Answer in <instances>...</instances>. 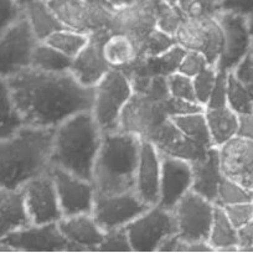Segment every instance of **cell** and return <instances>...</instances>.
I'll return each mask as SVG.
<instances>
[{"mask_svg": "<svg viewBox=\"0 0 253 253\" xmlns=\"http://www.w3.org/2000/svg\"><path fill=\"white\" fill-rule=\"evenodd\" d=\"M5 80L16 108L29 126L57 128L70 117L92 111L94 87L71 71L46 72L29 67Z\"/></svg>", "mask_w": 253, "mask_h": 253, "instance_id": "6da1fadb", "label": "cell"}, {"mask_svg": "<svg viewBox=\"0 0 253 253\" xmlns=\"http://www.w3.org/2000/svg\"><path fill=\"white\" fill-rule=\"evenodd\" d=\"M56 128L25 124L0 144V187L20 189L48 171Z\"/></svg>", "mask_w": 253, "mask_h": 253, "instance_id": "7a4b0ae2", "label": "cell"}, {"mask_svg": "<svg viewBox=\"0 0 253 253\" xmlns=\"http://www.w3.org/2000/svg\"><path fill=\"white\" fill-rule=\"evenodd\" d=\"M103 134L92 111L70 117L55 129L51 167L92 181Z\"/></svg>", "mask_w": 253, "mask_h": 253, "instance_id": "3957f363", "label": "cell"}, {"mask_svg": "<svg viewBox=\"0 0 253 253\" xmlns=\"http://www.w3.org/2000/svg\"><path fill=\"white\" fill-rule=\"evenodd\" d=\"M142 140L138 135L121 129L104 133L92 176L97 195L134 190Z\"/></svg>", "mask_w": 253, "mask_h": 253, "instance_id": "277c9868", "label": "cell"}, {"mask_svg": "<svg viewBox=\"0 0 253 253\" xmlns=\"http://www.w3.org/2000/svg\"><path fill=\"white\" fill-rule=\"evenodd\" d=\"M133 94L132 82L121 69H112L94 86L92 113L103 133L121 129L122 113Z\"/></svg>", "mask_w": 253, "mask_h": 253, "instance_id": "5b68a950", "label": "cell"}, {"mask_svg": "<svg viewBox=\"0 0 253 253\" xmlns=\"http://www.w3.org/2000/svg\"><path fill=\"white\" fill-rule=\"evenodd\" d=\"M39 42L26 14L0 31V77H10L31 67Z\"/></svg>", "mask_w": 253, "mask_h": 253, "instance_id": "8992f818", "label": "cell"}, {"mask_svg": "<svg viewBox=\"0 0 253 253\" xmlns=\"http://www.w3.org/2000/svg\"><path fill=\"white\" fill-rule=\"evenodd\" d=\"M133 252H158L165 238L177 233L176 221L171 210L159 205L150 206L126 226Z\"/></svg>", "mask_w": 253, "mask_h": 253, "instance_id": "52a82bcc", "label": "cell"}, {"mask_svg": "<svg viewBox=\"0 0 253 253\" xmlns=\"http://www.w3.org/2000/svg\"><path fill=\"white\" fill-rule=\"evenodd\" d=\"M63 28L91 34L111 28L114 9L94 0H48ZM111 30V29H109Z\"/></svg>", "mask_w": 253, "mask_h": 253, "instance_id": "ba28073f", "label": "cell"}, {"mask_svg": "<svg viewBox=\"0 0 253 253\" xmlns=\"http://www.w3.org/2000/svg\"><path fill=\"white\" fill-rule=\"evenodd\" d=\"M175 40L185 50L203 52L213 66L222 53L223 31L216 15L198 19L185 16Z\"/></svg>", "mask_w": 253, "mask_h": 253, "instance_id": "9c48e42d", "label": "cell"}, {"mask_svg": "<svg viewBox=\"0 0 253 253\" xmlns=\"http://www.w3.org/2000/svg\"><path fill=\"white\" fill-rule=\"evenodd\" d=\"M169 118L165 108V101H159L148 94L134 92L122 113L121 130L149 140L158 128Z\"/></svg>", "mask_w": 253, "mask_h": 253, "instance_id": "30bf717a", "label": "cell"}, {"mask_svg": "<svg viewBox=\"0 0 253 253\" xmlns=\"http://www.w3.org/2000/svg\"><path fill=\"white\" fill-rule=\"evenodd\" d=\"M215 208L216 204L193 190L189 191L172 210L177 233L187 241H208L215 216Z\"/></svg>", "mask_w": 253, "mask_h": 253, "instance_id": "8fae6325", "label": "cell"}, {"mask_svg": "<svg viewBox=\"0 0 253 253\" xmlns=\"http://www.w3.org/2000/svg\"><path fill=\"white\" fill-rule=\"evenodd\" d=\"M69 241L58 223L31 225L0 237V252H66Z\"/></svg>", "mask_w": 253, "mask_h": 253, "instance_id": "7c38bea8", "label": "cell"}, {"mask_svg": "<svg viewBox=\"0 0 253 253\" xmlns=\"http://www.w3.org/2000/svg\"><path fill=\"white\" fill-rule=\"evenodd\" d=\"M216 16L223 31L222 53L216 67L220 71L232 72L250 52L253 34L247 16L226 10H220Z\"/></svg>", "mask_w": 253, "mask_h": 253, "instance_id": "4fadbf2b", "label": "cell"}, {"mask_svg": "<svg viewBox=\"0 0 253 253\" xmlns=\"http://www.w3.org/2000/svg\"><path fill=\"white\" fill-rule=\"evenodd\" d=\"M50 172L57 189L63 217L92 213L97 193L91 180L80 177L57 167H51Z\"/></svg>", "mask_w": 253, "mask_h": 253, "instance_id": "5bb4252c", "label": "cell"}, {"mask_svg": "<svg viewBox=\"0 0 253 253\" xmlns=\"http://www.w3.org/2000/svg\"><path fill=\"white\" fill-rule=\"evenodd\" d=\"M149 208L133 190L114 195H97L92 215L106 232L126 227Z\"/></svg>", "mask_w": 253, "mask_h": 253, "instance_id": "9a60e30c", "label": "cell"}, {"mask_svg": "<svg viewBox=\"0 0 253 253\" xmlns=\"http://www.w3.org/2000/svg\"><path fill=\"white\" fill-rule=\"evenodd\" d=\"M34 225L56 223L63 217L57 189L50 170L23 186Z\"/></svg>", "mask_w": 253, "mask_h": 253, "instance_id": "2e32d148", "label": "cell"}, {"mask_svg": "<svg viewBox=\"0 0 253 253\" xmlns=\"http://www.w3.org/2000/svg\"><path fill=\"white\" fill-rule=\"evenodd\" d=\"M111 34L109 29L89 34L87 45L72 60L70 71L84 86L94 87L112 70L103 56V43Z\"/></svg>", "mask_w": 253, "mask_h": 253, "instance_id": "e0dca14e", "label": "cell"}, {"mask_svg": "<svg viewBox=\"0 0 253 253\" xmlns=\"http://www.w3.org/2000/svg\"><path fill=\"white\" fill-rule=\"evenodd\" d=\"M109 29L112 33L129 36L139 48L148 35L157 29L154 0H140L116 10Z\"/></svg>", "mask_w": 253, "mask_h": 253, "instance_id": "ac0fdd59", "label": "cell"}, {"mask_svg": "<svg viewBox=\"0 0 253 253\" xmlns=\"http://www.w3.org/2000/svg\"><path fill=\"white\" fill-rule=\"evenodd\" d=\"M193 165L186 160L162 154V179L158 205L174 210L180 200L193 190Z\"/></svg>", "mask_w": 253, "mask_h": 253, "instance_id": "d6986e66", "label": "cell"}, {"mask_svg": "<svg viewBox=\"0 0 253 253\" xmlns=\"http://www.w3.org/2000/svg\"><path fill=\"white\" fill-rule=\"evenodd\" d=\"M162 179V153L149 140H142L134 191L145 204H159Z\"/></svg>", "mask_w": 253, "mask_h": 253, "instance_id": "ffe728a7", "label": "cell"}, {"mask_svg": "<svg viewBox=\"0 0 253 253\" xmlns=\"http://www.w3.org/2000/svg\"><path fill=\"white\" fill-rule=\"evenodd\" d=\"M218 149L223 175L253 193V140L237 135Z\"/></svg>", "mask_w": 253, "mask_h": 253, "instance_id": "44dd1931", "label": "cell"}, {"mask_svg": "<svg viewBox=\"0 0 253 253\" xmlns=\"http://www.w3.org/2000/svg\"><path fill=\"white\" fill-rule=\"evenodd\" d=\"M57 223L69 241L66 252H97L103 241L104 230L92 213L62 217Z\"/></svg>", "mask_w": 253, "mask_h": 253, "instance_id": "7402d4cb", "label": "cell"}, {"mask_svg": "<svg viewBox=\"0 0 253 253\" xmlns=\"http://www.w3.org/2000/svg\"><path fill=\"white\" fill-rule=\"evenodd\" d=\"M149 142H152L162 154L179 158L190 163L198 162L205 158L210 149L182 134L171 118L168 119L158 128Z\"/></svg>", "mask_w": 253, "mask_h": 253, "instance_id": "603a6c76", "label": "cell"}, {"mask_svg": "<svg viewBox=\"0 0 253 253\" xmlns=\"http://www.w3.org/2000/svg\"><path fill=\"white\" fill-rule=\"evenodd\" d=\"M33 225L25 194L20 189L0 187V237Z\"/></svg>", "mask_w": 253, "mask_h": 253, "instance_id": "cb8c5ba5", "label": "cell"}, {"mask_svg": "<svg viewBox=\"0 0 253 253\" xmlns=\"http://www.w3.org/2000/svg\"><path fill=\"white\" fill-rule=\"evenodd\" d=\"M193 165V191L216 204L217 200L218 186L223 179L221 168L220 149L212 147L209 149L205 158L191 163Z\"/></svg>", "mask_w": 253, "mask_h": 253, "instance_id": "d4e9b609", "label": "cell"}, {"mask_svg": "<svg viewBox=\"0 0 253 253\" xmlns=\"http://www.w3.org/2000/svg\"><path fill=\"white\" fill-rule=\"evenodd\" d=\"M205 116L213 147L221 148L237 137L238 114L228 106L221 108H206Z\"/></svg>", "mask_w": 253, "mask_h": 253, "instance_id": "484cf974", "label": "cell"}, {"mask_svg": "<svg viewBox=\"0 0 253 253\" xmlns=\"http://www.w3.org/2000/svg\"><path fill=\"white\" fill-rule=\"evenodd\" d=\"M139 55L137 43L124 34L112 33L103 43V56L112 69H124Z\"/></svg>", "mask_w": 253, "mask_h": 253, "instance_id": "4316f807", "label": "cell"}, {"mask_svg": "<svg viewBox=\"0 0 253 253\" xmlns=\"http://www.w3.org/2000/svg\"><path fill=\"white\" fill-rule=\"evenodd\" d=\"M208 241L215 252H238L237 227L227 217L222 206L216 205Z\"/></svg>", "mask_w": 253, "mask_h": 253, "instance_id": "83f0119b", "label": "cell"}, {"mask_svg": "<svg viewBox=\"0 0 253 253\" xmlns=\"http://www.w3.org/2000/svg\"><path fill=\"white\" fill-rule=\"evenodd\" d=\"M25 14L39 41H46L63 25L55 15L47 1H34L25 6Z\"/></svg>", "mask_w": 253, "mask_h": 253, "instance_id": "f1b7e54d", "label": "cell"}, {"mask_svg": "<svg viewBox=\"0 0 253 253\" xmlns=\"http://www.w3.org/2000/svg\"><path fill=\"white\" fill-rule=\"evenodd\" d=\"M25 124L14 103L5 80L0 79V137L1 139L11 137Z\"/></svg>", "mask_w": 253, "mask_h": 253, "instance_id": "f546056e", "label": "cell"}, {"mask_svg": "<svg viewBox=\"0 0 253 253\" xmlns=\"http://www.w3.org/2000/svg\"><path fill=\"white\" fill-rule=\"evenodd\" d=\"M72 58L58 51L45 41H40L34 51L31 67L46 72L70 71Z\"/></svg>", "mask_w": 253, "mask_h": 253, "instance_id": "4dcf8cb0", "label": "cell"}, {"mask_svg": "<svg viewBox=\"0 0 253 253\" xmlns=\"http://www.w3.org/2000/svg\"><path fill=\"white\" fill-rule=\"evenodd\" d=\"M171 121L179 128L180 132L190 139L195 140L208 148L213 147L205 111L186 114V116L172 117Z\"/></svg>", "mask_w": 253, "mask_h": 253, "instance_id": "1f68e13d", "label": "cell"}, {"mask_svg": "<svg viewBox=\"0 0 253 253\" xmlns=\"http://www.w3.org/2000/svg\"><path fill=\"white\" fill-rule=\"evenodd\" d=\"M89 35L84 33H80V31L72 30V29L63 28L53 33L52 35L48 36L47 42L48 45L53 46L65 53L66 56L71 57L74 60L77 55L82 51V48L87 45L88 42Z\"/></svg>", "mask_w": 253, "mask_h": 253, "instance_id": "d6a6232c", "label": "cell"}, {"mask_svg": "<svg viewBox=\"0 0 253 253\" xmlns=\"http://www.w3.org/2000/svg\"><path fill=\"white\" fill-rule=\"evenodd\" d=\"M227 106L238 116L253 112V99L248 92L247 86L241 82L233 72L228 74Z\"/></svg>", "mask_w": 253, "mask_h": 253, "instance_id": "836d02e7", "label": "cell"}, {"mask_svg": "<svg viewBox=\"0 0 253 253\" xmlns=\"http://www.w3.org/2000/svg\"><path fill=\"white\" fill-rule=\"evenodd\" d=\"M157 13V28L174 36L184 21L185 15L177 5L168 3L167 0H154Z\"/></svg>", "mask_w": 253, "mask_h": 253, "instance_id": "e575fe53", "label": "cell"}, {"mask_svg": "<svg viewBox=\"0 0 253 253\" xmlns=\"http://www.w3.org/2000/svg\"><path fill=\"white\" fill-rule=\"evenodd\" d=\"M253 201V193L230 177L223 176L218 186L216 205L227 206Z\"/></svg>", "mask_w": 253, "mask_h": 253, "instance_id": "d590c367", "label": "cell"}, {"mask_svg": "<svg viewBox=\"0 0 253 253\" xmlns=\"http://www.w3.org/2000/svg\"><path fill=\"white\" fill-rule=\"evenodd\" d=\"M176 40L174 36L164 33L160 29H154L148 35L144 42L139 47V55L138 56H158L167 52L169 48L176 45Z\"/></svg>", "mask_w": 253, "mask_h": 253, "instance_id": "8d00e7d4", "label": "cell"}, {"mask_svg": "<svg viewBox=\"0 0 253 253\" xmlns=\"http://www.w3.org/2000/svg\"><path fill=\"white\" fill-rule=\"evenodd\" d=\"M97 252H133L126 228L119 227L106 231Z\"/></svg>", "mask_w": 253, "mask_h": 253, "instance_id": "74e56055", "label": "cell"}, {"mask_svg": "<svg viewBox=\"0 0 253 253\" xmlns=\"http://www.w3.org/2000/svg\"><path fill=\"white\" fill-rule=\"evenodd\" d=\"M218 70L217 67L210 65L206 67L203 72L194 77V86H195V93L196 99L200 104H203L206 108L208 102L210 99L211 92H212L213 86L216 84V79H217Z\"/></svg>", "mask_w": 253, "mask_h": 253, "instance_id": "f35d334b", "label": "cell"}, {"mask_svg": "<svg viewBox=\"0 0 253 253\" xmlns=\"http://www.w3.org/2000/svg\"><path fill=\"white\" fill-rule=\"evenodd\" d=\"M168 84H169V92L171 97L198 102L193 77H189L177 71L168 76Z\"/></svg>", "mask_w": 253, "mask_h": 253, "instance_id": "ab89813d", "label": "cell"}, {"mask_svg": "<svg viewBox=\"0 0 253 253\" xmlns=\"http://www.w3.org/2000/svg\"><path fill=\"white\" fill-rule=\"evenodd\" d=\"M210 65L211 63L209 62L208 57L203 52H199V51L194 50H186L181 62H180V66L177 71L194 79V77L198 76L200 72H203Z\"/></svg>", "mask_w": 253, "mask_h": 253, "instance_id": "60d3db41", "label": "cell"}, {"mask_svg": "<svg viewBox=\"0 0 253 253\" xmlns=\"http://www.w3.org/2000/svg\"><path fill=\"white\" fill-rule=\"evenodd\" d=\"M25 15V6L19 0H0V31L5 30Z\"/></svg>", "mask_w": 253, "mask_h": 253, "instance_id": "b9f144b4", "label": "cell"}, {"mask_svg": "<svg viewBox=\"0 0 253 253\" xmlns=\"http://www.w3.org/2000/svg\"><path fill=\"white\" fill-rule=\"evenodd\" d=\"M165 108H167V113L170 118L205 111V107L199 103V102L171 96L165 101Z\"/></svg>", "mask_w": 253, "mask_h": 253, "instance_id": "7bdbcfd3", "label": "cell"}, {"mask_svg": "<svg viewBox=\"0 0 253 253\" xmlns=\"http://www.w3.org/2000/svg\"><path fill=\"white\" fill-rule=\"evenodd\" d=\"M177 6L187 18H208L217 15L220 11L213 9L204 0H181Z\"/></svg>", "mask_w": 253, "mask_h": 253, "instance_id": "ee69618b", "label": "cell"}, {"mask_svg": "<svg viewBox=\"0 0 253 253\" xmlns=\"http://www.w3.org/2000/svg\"><path fill=\"white\" fill-rule=\"evenodd\" d=\"M228 74L230 72L220 71L218 70L216 84L213 86L212 92H211L210 99H209L206 108H221V107L227 106Z\"/></svg>", "mask_w": 253, "mask_h": 253, "instance_id": "f6af8a7d", "label": "cell"}, {"mask_svg": "<svg viewBox=\"0 0 253 253\" xmlns=\"http://www.w3.org/2000/svg\"><path fill=\"white\" fill-rule=\"evenodd\" d=\"M222 208L231 222L237 228L253 220V201L222 206Z\"/></svg>", "mask_w": 253, "mask_h": 253, "instance_id": "bcb514c9", "label": "cell"}, {"mask_svg": "<svg viewBox=\"0 0 253 253\" xmlns=\"http://www.w3.org/2000/svg\"><path fill=\"white\" fill-rule=\"evenodd\" d=\"M232 72L245 84L253 82V56L251 55V52L243 57V60L238 63Z\"/></svg>", "mask_w": 253, "mask_h": 253, "instance_id": "7dc6e473", "label": "cell"}, {"mask_svg": "<svg viewBox=\"0 0 253 253\" xmlns=\"http://www.w3.org/2000/svg\"><path fill=\"white\" fill-rule=\"evenodd\" d=\"M221 10L233 11L250 18L253 13V0H223Z\"/></svg>", "mask_w": 253, "mask_h": 253, "instance_id": "c3c4849f", "label": "cell"}, {"mask_svg": "<svg viewBox=\"0 0 253 253\" xmlns=\"http://www.w3.org/2000/svg\"><path fill=\"white\" fill-rule=\"evenodd\" d=\"M238 137L253 140V112L238 116Z\"/></svg>", "mask_w": 253, "mask_h": 253, "instance_id": "681fc988", "label": "cell"}, {"mask_svg": "<svg viewBox=\"0 0 253 253\" xmlns=\"http://www.w3.org/2000/svg\"><path fill=\"white\" fill-rule=\"evenodd\" d=\"M238 236V252L247 248L250 246H253V220L250 222L245 223L243 226L237 228Z\"/></svg>", "mask_w": 253, "mask_h": 253, "instance_id": "f907efd6", "label": "cell"}, {"mask_svg": "<svg viewBox=\"0 0 253 253\" xmlns=\"http://www.w3.org/2000/svg\"><path fill=\"white\" fill-rule=\"evenodd\" d=\"M138 0H107V3L111 8H113L114 10H118V9H123L126 6H129L132 4H134Z\"/></svg>", "mask_w": 253, "mask_h": 253, "instance_id": "816d5d0a", "label": "cell"}, {"mask_svg": "<svg viewBox=\"0 0 253 253\" xmlns=\"http://www.w3.org/2000/svg\"><path fill=\"white\" fill-rule=\"evenodd\" d=\"M204 1H206L209 5L212 6L216 10H221V4H222L223 0H204Z\"/></svg>", "mask_w": 253, "mask_h": 253, "instance_id": "f5cc1de1", "label": "cell"}, {"mask_svg": "<svg viewBox=\"0 0 253 253\" xmlns=\"http://www.w3.org/2000/svg\"><path fill=\"white\" fill-rule=\"evenodd\" d=\"M19 1H20L24 6H26L28 4L34 3V1H48V0H19Z\"/></svg>", "mask_w": 253, "mask_h": 253, "instance_id": "db71d44e", "label": "cell"}, {"mask_svg": "<svg viewBox=\"0 0 253 253\" xmlns=\"http://www.w3.org/2000/svg\"><path fill=\"white\" fill-rule=\"evenodd\" d=\"M246 86H247V88H248V92H250L251 97H252V99H253V82H251V84H246Z\"/></svg>", "mask_w": 253, "mask_h": 253, "instance_id": "11a10c76", "label": "cell"}, {"mask_svg": "<svg viewBox=\"0 0 253 253\" xmlns=\"http://www.w3.org/2000/svg\"><path fill=\"white\" fill-rule=\"evenodd\" d=\"M248 23H250L251 31H252V34H253V13H252V15H251L250 18H248Z\"/></svg>", "mask_w": 253, "mask_h": 253, "instance_id": "9f6ffc18", "label": "cell"}, {"mask_svg": "<svg viewBox=\"0 0 253 253\" xmlns=\"http://www.w3.org/2000/svg\"><path fill=\"white\" fill-rule=\"evenodd\" d=\"M167 1H168V3L172 4V5H177V4H179L181 0H167Z\"/></svg>", "mask_w": 253, "mask_h": 253, "instance_id": "6f0895ef", "label": "cell"}, {"mask_svg": "<svg viewBox=\"0 0 253 253\" xmlns=\"http://www.w3.org/2000/svg\"><path fill=\"white\" fill-rule=\"evenodd\" d=\"M241 252H253V246H250V247H247V248H243Z\"/></svg>", "mask_w": 253, "mask_h": 253, "instance_id": "680465c9", "label": "cell"}, {"mask_svg": "<svg viewBox=\"0 0 253 253\" xmlns=\"http://www.w3.org/2000/svg\"><path fill=\"white\" fill-rule=\"evenodd\" d=\"M94 1H97V3H102V4H107V5H108V3H107V0H94Z\"/></svg>", "mask_w": 253, "mask_h": 253, "instance_id": "91938a15", "label": "cell"}, {"mask_svg": "<svg viewBox=\"0 0 253 253\" xmlns=\"http://www.w3.org/2000/svg\"><path fill=\"white\" fill-rule=\"evenodd\" d=\"M251 55L253 56V36H252V43H251V50H250Z\"/></svg>", "mask_w": 253, "mask_h": 253, "instance_id": "94428289", "label": "cell"}, {"mask_svg": "<svg viewBox=\"0 0 253 253\" xmlns=\"http://www.w3.org/2000/svg\"><path fill=\"white\" fill-rule=\"evenodd\" d=\"M138 1H140V0H138Z\"/></svg>", "mask_w": 253, "mask_h": 253, "instance_id": "6125c7cd", "label": "cell"}]
</instances>
